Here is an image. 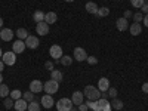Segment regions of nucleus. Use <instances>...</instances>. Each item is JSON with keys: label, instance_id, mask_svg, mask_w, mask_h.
Segmentation results:
<instances>
[{"label": "nucleus", "instance_id": "nucleus-15", "mask_svg": "<svg viewBox=\"0 0 148 111\" xmlns=\"http://www.w3.org/2000/svg\"><path fill=\"white\" fill-rule=\"evenodd\" d=\"M14 107H15V110H16V111H27L28 104H27V101L24 99V98H19V99H16V101H15Z\"/></svg>", "mask_w": 148, "mask_h": 111}, {"label": "nucleus", "instance_id": "nucleus-27", "mask_svg": "<svg viewBox=\"0 0 148 111\" xmlns=\"http://www.w3.org/2000/svg\"><path fill=\"white\" fill-rule=\"evenodd\" d=\"M111 107H113L114 110H121L123 108V102L120 99H117V98H114V99L111 101Z\"/></svg>", "mask_w": 148, "mask_h": 111}, {"label": "nucleus", "instance_id": "nucleus-44", "mask_svg": "<svg viewBox=\"0 0 148 111\" xmlns=\"http://www.w3.org/2000/svg\"><path fill=\"white\" fill-rule=\"evenodd\" d=\"M2 27H3V19L0 18V28H2Z\"/></svg>", "mask_w": 148, "mask_h": 111}, {"label": "nucleus", "instance_id": "nucleus-41", "mask_svg": "<svg viewBox=\"0 0 148 111\" xmlns=\"http://www.w3.org/2000/svg\"><path fill=\"white\" fill-rule=\"evenodd\" d=\"M142 92H145V93H148V82L142 84Z\"/></svg>", "mask_w": 148, "mask_h": 111}, {"label": "nucleus", "instance_id": "nucleus-21", "mask_svg": "<svg viewBox=\"0 0 148 111\" xmlns=\"http://www.w3.org/2000/svg\"><path fill=\"white\" fill-rule=\"evenodd\" d=\"M51 77H52V80H56V82L59 83V82H62V79H64V74H62V71L53 70V71H51Z\"/></svg>", "mask_w": 148, "mask_h": 111}, {"label": "nucleus", "instance_id": "nucleus-42", "mask_svg": "<svg viewBox=\"0 0 148 111\" xmlns=\"http://www.w3.org/2000/svg\"><path fill=\"white\" fill-rule=\"evenodd\" d=\"M142 22H144V25H145V27L148 28V14H147V15L144 16V19H142Z\"/></svg>", "mask_w": 148, "mask_h": 111}, {"label": "nucleus", "instance_id": "nucleus-18", "mask_svg": "<svg viewBox=\"0 0 148 111\" xmlns=\"http://www.w3.org/2000/svg\"><path fill=\"white\" fill-rule=\"evenodd\" d=\"M129 31H130V34H132V36H139V34H141V31H142L141 24H139V22H133L132 25L129 27Z\"/></svg>", "mask_w": 148, "mask_h": 111}, {"label": "nucleus", "instance_id": "nucleus-6", "mask_svg": "<svg viewBox=\"0 0 148 111\" xmlns=\"http://www.w3.org/2000/svg\"><path fill=\"white\" fill-rule=\"evenodd\" d=\"M2 58H3L2 61L5 62V65H14L16 62V53L15 52H5Z\"/></svg>", "mask_w": 148, "mask_h": 111}, {"label": "nucleus", "instance_id": "nucleus-29", "mask_svg": "<svg viewBox=\"0 0 148 111\" xmlns=\"http://www.w3.org/2000/svg\"><path fill=\"white\" fill-rule=\"evenodd\" d=\"M9 95H10V98H12V99H14V101L19 99V98H22V92H21V90H18V89L12 90V92H10Z\"/></svg>", "mask_w": 148, "mask_h": 111}, {"label": "nucleus", "instance_id": "nucleus-40", "mask_svg": "<svg viewBox=\"0 0 148 111\" xmlns=\"http://www.w3.org/2000/svg\"><path fill=\"white\" fill-rule=\"evenodd\" d=\"M132 16H133V14H132V12H130V10H126V12H125V16H123V18L129 19V18H132Z\"/></svg>", "mask_w": 148, "mask_h": 111}, {"label": "nucleus", "instance_id": "nucleus-26", "mask_svg": "<svg viewBox=\"0 0 148 111\" xmlns=\"http://www.w3.org/2000/svg\"><path fill=\"white\" fill-rule=\"evenodd\" d=\"M27 111H40V104L37 102V101H31V102L28 104Z\"/></svg>", "mask_w": 148, "mask_h": 111}, {"label": "nucleus", "instance_id": "nucleus-35", "mask_svg": "<svg viewBox=\"0 0 148 111\" xmlns=\"http://www.w3.org/2000/svg\"><path fill=\"white\" fill-rule=\"evenodd\" d=\"M45 68H46V70H49V71H53V62H51V61H46Z\"/></svg>", "mask_w": 148, "mask_h": 111}, {"label": "nucleus", "instance_id": "nucleus-33", "mask_svg": "<svg viewBox=\"0 0 148 111\" xmlns=\"http://www.w3.org/2000/svg\"><path fill=\"white\" fill-rule=\"evenodd\" d=\"M107 93L110 95V98H113V99H114V98H117V93H119V92H117L116 88H110V89L107 90Z\"/></svg>", "mask_w": 148, "mask_h": 111}, {"label": "nucleus", "instance_id": "nucleus-43", "mask_svg": "<svg viewBox=\"0 0 148 111\" xmlns=\"http://www.w3.org/2000/svg\"><path fill=\"white\" fill-rule=\"evenodd\" d=\"M3 68H5V62H3V61H2V59H0V73H2V71H3Z\"/></svg>", "mask_w": 148, "mask_h": 111}, {"label": "nucleus", "instance_id": "nucleus-19", "mask_svg": "<svg viewBox=\"0 0 148 111\" xmlns=\"http://www.w3.org/2000/svg\"><path fill=\"white\" fill-rule=\"evenodd\" d=\"M56 19H58V15L55 12H47V14H45V22L51 24V25L56 22Z\"/></svg>", "mask_w": 148, "mask_h": 111}, {"label": "nucleus", "instance_id": "nucleus-45", "mask_svg": "<svg viewBox=\"0 0 148 111\" xmlns=\"http://www.w3.org/2000/svg\"><path fill=\"white\" fill-rule=\"evenodd\" d=\"M2 80H3V76H2V73H0V84H2Z\"/></svg>", "mask_w": 148, "mask_h": 111}, {"label": "nucleus", "instance_id": "nucleus-48", "mask_svg": "<svg viewBox=\"0 0 148 111\" xmlns=\"http://www.w3.org/2000/svg\"><path fill=\"white\" fill-rule=\"evenodd\" d=\"M70 111H77V110H76V108H71V110H70Z\"/></svg>", "mask_w": 148, "mask_h": 111}, {"label": "nucleus", "instance_id": "nucleus-24", "mask_svg": "<svg viewBox=\"0 0 148 111\" xmlns=\"http://www.w3.org/2000/svg\"><path fill=\"white\" fill-rule=\"evenodd\" d=\"M59 62L62 64V65H65V67H68L73 62V58L68 56V55H62V56H61V59H59Z\"/></svg>", "mask_w": 148, "mask_h": 111}, {"label": "nucleus", "instance_id": "nucleus-32", "mask_svg": "<svg viewBox=\"0 0 148 111\" xmlns=\"http://www.w3.org/2000/svg\"><path fill=\"white\" fill-rule=\"evenodd\" d=\"M5 108H8V110H10L12 107H14V104H15V101L14 99H12V98H6V99H5Z\"/></svg>", "mask_w": 148, "mask_h": 111}, {"label": "nucleus", "instance_id": "nucleus-12", "mask_svg": "<svg viewBox=\"0 0 148 111\" xmlns=\"http://www.w3.org/2000/svg\"><path fill=\"white\" fill-rule=\"evenodd\" d=\"M0 39H2L3 42H10L12 39H14V31H12L10 28H3L2 31H0Z\"/></svg>", "mask_w": 148, "mask_h": 111}, {"label": "nucleus", "instance_id": "nucleus-25", "mask_svg": "<svg viewBox=\"0 0 148 111\" xmlns=\"http://www.w3.org/2000/svg\"><path fill=\"white\" fill-rule=\"evenodd\" d=\"M10 93V90H9V88H8V86L6 84H0V98H6L8 95Z\"/></svg>", "mask_w": 148, "mask_h": 111}, {"label": "nucleus", "instance_id": "nucleus-3", "mask_svg": "<svg viewBox=\"0 0 148 111\" xmlns=\"http://www.w3.org/2000/svg\"><path fill=\"white\" fill-rule=\"evenodd\" d=\"M56 108L58 111H70L73 108V101L68 99V98H61L56 102Z\"/></svg>", "mask_w": 148, "mask_h": 111}, {"label": "nucleus", "instance_id": "nucleus-37", "mask_svg": "<svg viewBox=\"0 0 148 111\" xmlns=\"http://www.w3.org/2000/svg\"><path fill=\"white\" fill-rule=\"evenodd\" d=\"M86 104H88V107H89L90 110H93V111L96 110V102H95V101H88Z\"/></svg>", "mask_w": 148, "mask_h": 111}, {"label": "nucleus", "instance_id": "nucleus-31", "mask_svg": "<svg viewBox=\"0 0 148 111\" xmlns=\"http://www.w3.org/2000/svg\"><path fill=\"white\" fill-rule=\"evenodd\" d=\"M144 3H145V0H130V5L136 9H141Z\"/></svg>", "mask_w": 148, "mask_h": 111}, {"label": "nucleus", "instance_id": "nucleus-34", "mask_svg": "<svg viewBox=\"0 0 148 111\" xmlns=\"http://www.w3.org/2000/svg\"><path fill=\"white\" fill-rule=\"evenodd\" d=\"M133 19H135V22H141L144 19V14L142 12H136V14L133 15Z\"/></svg>", "mask_w": 148, "mask_h": 111}, {"label": "nucleus", "instance_id": "nucleus-1", "mask_svg": "<svg viewBox=\"0 0 148 111\" xmlns=\"http://www.w3.org/2000/svg\"><path fill=\"white\" fill-rule=\"evenodd\" d=\"M83 95L88 98V101H98L101 98V90L92 84H88L83 90Z\"/></svg>", "mask_w": 148, "mask_h": 111}, {"label": "nucleus", "instance_id": "nucleus-9", "mask_svg": "<svg viewBox=\"0 0 148 111\" xmlns=\"http://www.w3.org/2000/svg\"><path fill=\"white\" fill-rule=\"evenodd\" d=\"M40 45L39 42V37H36V36H28L27 39H25V46L28 49H37Z\"/></svg>", "mask_w": 148, "mask_h": 111}, {"label": "nucleus", "instance_id": "nucleus-28", "mask_svg": "<svg viewBox=\"0 0 148 111\" xmlns=\"http://www.w3.org/2000/svg\"><path fill=\"white\" fill-rule=\"evenodd\" d=\"M22 98H24V99H25L27 102H31V101H34V93H33L31 90L24 92V93H22Z\"/></svg>", "mask_w": 148, "mask_h": 111}, {"label": "nucleus", "instance_id": "nucleus-20", "mask_svg": "<svg viewBox=\"0 0 148 111\" xmlns=\"http://www.w3.org/2000/svg\"><path fill=\"white\" fill-rule=\"evenodd\" d=\"M84 9H86V12H89V14H93V15H96L98 14V8L96 6V3H93V2H88L86 3V6H84Z\"/></svg>", "mask_w": 148, "mask_h": 111}, {"label": "nucleus", "instance_id": "nucleus-16", "mask_svg": "<svg viewBox=\"0 0 148 111\" xmlns=\"http://www.w3.org/2000/svg\"><path fill=\"white\" fill-rule=\"evenodd\" d=\"M98 89H99L101 92H107L110 89V80L107 77H102L98 80Z\"/></svg>", "mask_w": 148, "mask_h": 111}, {"label": "nucleus", "instance_id": "nucleus-30", "mask_svg": "<svg viewBox=\"0 0 148 111\" xmlns=\"http://www.w3.org/2000/svg\"><path fill=\"white\" fill-rule=\"evenodd\" d=\"M108 14H110V9L104 6V8H99V9H98V14H96V15L101 16V18H104V16H107Z\"/></svg>", "mask_w": 148, "mask_h": 111}, {"label": "nucleus", "instance_id": "nucleus-23", "mask_svg": "<svg viewBox=\"0 0 148 111\" xmlns=\"http://www.w3.org/2000/svg\"><path fill=\"white\" fill-rule=\"evenodd\" d=\"M16 36H18L19 40H25L28 37V31L25 28H19V30H16Z\"/></svg>", "mask_w": 148, "mask_h": 111}, {"label": "nucleus", "instance_id": "nucleus-46", "mask_svg": "<svg viewBox=\"0 0 148 111\" xmlns=\"http://www.w3.org/2000/svg\"><path fill=\"white\" fill-rule=\"evenodd\" d=\"M3 56V52H2V49H0V58H2Z\"/></svg>", "mask_w": 148, "mask_h": 111}, {"label": "nucleus", "instance_id": "nucleus-39", "mask_svg": "<svg viewBox=\"0 0 148 111\" xmlns=\"http://www.w3.org/2000/svg\"><path fill=\"white\" fill-rule=\"evenodd\" d=\"M88 110H89L88 104H80L79 105V111H88Z\"/></svg>", "mask_w": 148, "mask_h": 111}, {"label": "nucleus", "instance_id": "nucleus-2", "mask_svg": "<svg viewBox=\"0 0 148 111\" xmlns=\"http://www.w3.org/2000/svg\"><path fill=\"white\" fill-rule=\"evenodd\" d=\"M58 88H59V83L56 80H47L45 84H43V90L47 93V95H53L58 92Z\"/></svg>", "mask_w": 148, "mask_h": 111}, {"label": "nucleus", "instance_id": "nucleus-10", "mask_svg": "<svg viewBox=\"0 0 148 111\" xmlns=\"http://www.w3.org/2000/svg\"><path fill=\"white\" fill-rule=\"evenodd\" d=\"M25 42H22V40H15V43L12 45V52H15V53H22L24 51H25Z\"/></svg>", "mask_w": 148, "mask_h": 111}, {"label": "nucleus", "instance_id": "nucleus-7", "mask_svg": "<svg viewBox=\"0 0 148 111\" xmlns=\"http://www.w3.org/2000/svg\"><path fill=\"white\" fill-rule=\"evenodd\" d=\"M36 33L39 34V36H46L49 33V24L42 21V22H37V25H36Z\"/></svg>", "mask_w": 148, "mask_h": 111}, {"label": "nucleus", "instance_id": "nucleus-38", "mask_svg": "<svg viewBox=\"0 0 148 111\" xmlns=\"http://www.w3.org/2000/svg\"><path fill=\"white\" fill-rule=\"evenodd\" d=\"M141 12H142V14H145V15L148 14V3H147V2L142 5V8H141Z\"/></svg>", "mask_w": 148, "mask_h": 111}, {"label": "nucleus", "instance_id": "nucleus-17", "mask_svg": "<svg viewBox=\"0 0 148 111\" xmlns=\"http://www.w3.org/2000/svg\"><path fill=\"white\" fill-rule=\"evenodd\" d=\"M116 25H117V30L119 31H126L129 28V22H127L126 18H119L116 21Z\"/></svg>", "mask_w": 148, "mask_h": 111}, {"label": "nucleus", "instance_id": "nucleus-8", "mask_svg": "<svg viewBox=\"0 0 148 111\" xmlns=\"http://www.w3.org/2000/svg\"><path fill=\"white\" fill-rule=\"evenodd\" d=\"M74 59L79 61V62L88 59V53H86V51L83 47H76V49H74Z\"/></svg>", "mask_w": 148, "mask_h": 111}, {"label": "nucleus", "instance_id": "nucleus-47", "mask_svg": "<svg viewBox=\"0 0 148 111\" xmlns=\"http://www.w3.org/2000/svg\"><path fill=\"white\" fill-rule=\"evenodd\" d=\"M64 2H68L70 3V2H74V0H64Z\"/></svg>", "mask_w": 148, "mask_h": 111}, {"label": "nucleus", "instance_id": "nucleus-14", "mask_svg": "<svg viewBox=\"0 0 148 111\" xmlns=\"http://www.w3.org/2000/svg\"><path fill=\"white\" fill-rule=\"evenodd\" d=\"M83 98H84L83 92H80V90H76V92H73L71 101H73V104H74V105H80V104H83Z\"/></svg>", "mask_w": 148, "mask_h": 111}, {"label": "nucleus", "instance_id": "nucleus-36", "mask_svg": "<svg viewBox=\"0 0 148 111\" xmlns=\"http://www.w3.org/2000/svg\"><path fill=\"white\" fill-rule=\"evenodd\" d=\"M86 61H88V62H89L90 65H95V64L98 62V59H96L95 56H88V59H86Z\"/></svg>", "mask_w": 148, "mask_h": 111}, {"label": "nucleus", "instance_id": "nucleus-5", "mask_svg": "<svg viewBox=\"0 0 148 111\" xmlns=\"http://www.w3.org/2000/svg\"><path fill=\"white\" fill-rule=\"evenodd\" d=\"M49 55H51L52 59L59 61L61 56H62V47H61L59 45H53V46H51V49H49Z\"/></svg>", "mask_w": 148, "mask_h": 111}, {"label": "nucleus", "instance_id": "nucleus-13", "mask_svg": "<svg viewBox=\"0 0 148 111\" xmlns=\"http://www.w3.org/2000/svg\"><path fill=\"white\" fill-rule=\"evenodd\" d=\"M30 90L36 95V93H39V92H42L43 90V83L40 82V80H33L31 83H30Z\"/></svg>", "mask_w": 148, "mask_h": 111}, {"label": "nucleus", "instance_id": "nucleus-4", "mask_svg": "<svg viewBox=\"0 0 148 111\" xmlns=\"http://www.w3.org/2000/svg\"><path fill=\"white\" fill-rule=\"evenodd\" d=\"M96 102V110L95 111H113V107H111V102L108 99H104V98H99Z\"/></svg>", "mask_w": 148, "mask_h": 111}, {"label": "nucleus", "instance_id": "nucleus-22", "mask_svg": "<svg viewBox=\"0 0 148 111\" xmlns=\"http://www.w3.org/2000/svg\"><path fill=\"white\" fill-rule=\"evenodd\" d=\"M33 19L36 22H42V21H45V14H43L42 10H36L34 14H33Z\"/></svg>", "mask_w": 148, "mask_h": 111}, {"label": "nucleus", "instance_id": "nucleus-11", "mask_svg": "<svg viewBox=\"0 0 148 111\" xmlns=\"http://www.w3.org/2000/svg\"><path fill=\"white\" fill-rule=\"evenodd\" d=\"M40 104H42V107H45V108H52L53 104H55V101H53L52 95H47V93H46L42 99H40Z\"/></svg>", "mask_w": 148, "mask_h": 111}]
</instances>
